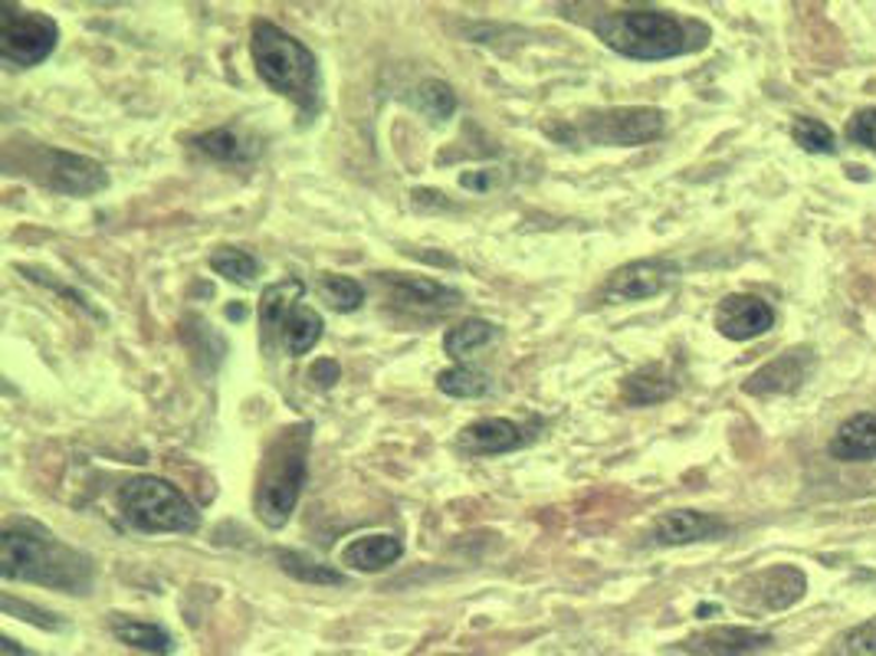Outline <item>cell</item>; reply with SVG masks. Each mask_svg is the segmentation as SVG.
<instances>
[{"mask_svg": "<svg viewBox=\"0 0 876 656\" xmlns=\"http://www.w3.org/2000/svg\"><path fill=\"white\" fill-rule=\"evenodd\" d=\"M210 269L230 282H240V285H249L259 272V259L240 246H217L210 253Z\"/></svg>", "mask_w": 876, "mask_h": 656, "instance_id": "obj_28", "label": "cell"}, {"mask_svg": "<svg viewBox=\"0 0 876 656\" xmlns=\"http://www.w3.org/2000/svg\"><path fill=\"white\" fill-rule=\"evenodd\" d=\"M108 630L118 643L131 646V649H141V653H151V656H171L174 653V636L151 623V620H138V617H125V613H112L108 617Z\"/></svg>", "mask_w": 876, "mask_h": 656, "instance_id": "obj_22", "label": "cell"}, {"mask_svg": "<svg viewBox=\"0 0 876 656\" xmlns=\"http://www.w3.org/2000/svg\"><path fill=\"white\" fill-rule=\"evenodd\" d=\"M833 656H876V617L856 623L853 630H846L837 640Z\"/></svg>", "mask_w": 876, "mask_h": 656, "instance_id": "obj_33", "label": "cell"}, {"mask_svg": "<svg viewBox=\"0 0 876 656\" xmlns=\"http://www.w3.org/2000/svg\"><path fill=\"white\" fill-rule=\"evenodd\" d=\"M0 607H3V613L7 617H16V620H26V623H33V626H39V630H66L69 623L59 617V613H52V610H43V607H36V604H26V600H16L13 594H3L0 597Z\"/></svg>", "mask_w": 876, "mask_h": 656, "instance_id": "obj_31", "label": "cell"}, {"mask_svg": "<svg viewBox=\"0 0 876 656\" xmlns=\"http://www.w3.org/2000/svg\"><path fill=\"white\" fill-rule=\"evenodd\" d=\"M381 289H384V298L394 308L423 312V315L449 312V308H456L463 302L459 289H453L446 282H436V279H427V276H410V272H384L381 276Z\"/></svg>", "mask_w": 876, "mask_h": 656, "instance_id": "obj_12", "label": "cell"}, {"mask_svg": "<svg viewBox=\"0 0 876 656\" xmlns=\"http://www.w3.org/2000/svg\"><path fill=\"white\" fill-rule=\"evenodd\" d=\"M190 144L197 154L220 161V164H249L262 154L259 134H253L249 128H240V125H220V128L200 131L190 138Z\"/></svg>", "mask_w": 876, "mask_h": 656, "instance_id": "obj_17", "label": "cell"}, {"mask_svg": "<svg viewBox=\"0 0 876 656\" xmlns=\"http://www.w3.org/2000/svg\"><path fill=\"white\" fill-rule=\"evenodd\" d=\"M308 449H312L308 423L285 426L266 446L253 489V512L266 528H282L292 518L308 479Z\"/></svg>", "mask_w": 876, "mask_h": 656, "instance_id": "obj_4", "label": "cell"}, {"mask_svg": "<svg viewBox=\"0 0 876 656\" xmlns=\"http://www.w3.org/2000/svg\"><path fill=\"white\" fill-rule=\"evenodd\" d=\"M807 590V577L801 567L794 564H771V567H761L748 577H741L735 587H732V600L741 607V610H751V613H771V610H784L791 604H797Z\"/></svg>", "mask_w": 876, "mask_h": 656, "instance_id": "obj_9", "label": "cell"}, {"mask_svg": "<svg viewBox=\"0 0 876 656\" xmlns=\"http://www.w3.org/2000/svg\"><path fill=\"white\" fill-rule=\"evenodd\" d=\"M499 338V325H492L489 318H463L459 325L446 328L443 335V351L456 361L469 358L472 351L492 344Z\"/></svg>", "mask_w": 876, "mask_h": 656, "instance_id": "obj_25", "label": "cell"}, {"mask_svg": "<svg viewBox=\"0 0 876 656\" xmlns=\"http://www.w3.org/2000/svg\"><path fill=\"white\" fill-rule=\"evenodd\" d=\"M404 554V541L394 531H374V535H358L351 538L341 551L338 561L351 571H364V574H377L384 567H390L394 561H400Z\"/></svg>", "mask_w": 876, "mask_h": 656, "instance_id": "obj_18", "label": "cell"}, {"mask_svg": "<svg viewBox=\"0 0 876 656\" xmlns=\"http://www.w3.org/2000/svg\"><path fill=\"white\" fill-rule=\"evenodd\" d=\"M712 325L728 341H751L774 325V308L751 292H732L715 305Z\"/></svg>", "mask_w": 876, "mask_h": 656, "instance_id": "obj_13", "label": "cell"}, {"mask_svg": "<svg viewBox=\"0 0 876 656\" xmlns=\"http://www.w3.org/2000/svg\"><path fill=\"white\" fill-rule=\"evenodd\" d=\"M0 656H36V653H30V649H20L13 636H3V640H0Z\"/></svg>", "mask_w": 876, "mask_h": 656, "instance_id": "obj_37", "label": "cell"}, {"mask_svg": "<svg viewBox=\"0 0 876 656\" xmlns=\"http://www.w3.org/2000/svg\"><path fill=\"white\" fill-rule=\"evenodd\" d=\"M679 279V262L676 259H633L617 266L597 289V302L604 305H617V302H640L650 295H659L663 289H669Z\"/></svg>", "mask_w": 876, "mask_h": 656, "instance_id": "obj_10", "label": "cell"}, {"mask_svg": "<svg viewBox=\"0 0 876 656\" xmlns=\"http://www.w3.org/2000/svg\"><path fill=\"white\" fill-rule=\"evenodd\" d=\"M59 43V23L49 13L26 10L16 3L0 7V59L7 66H39Z\"/></svg>", "mask_w": 876, "mask_h": 656, "instance_id": "obj_8", "label": "cell"}, {"mask_svg": "<svg viewBox=\"0 0 876 656\" xmlns=\"http://www.w3.org/2000/svg\"><path fill=\"white\" fill-rule=\"evenodd\" d=\"M696 613H699V617H705V613H719V607H715V604H702Z\"/></svg>", "mask_w": 876, "mask_h": 656, "instance_id": "obj_38", "label": "cell"}, {"mask_svg": "<svg viewBox=\"0 0 876 656\" xmlns=\"http://www.w3.org/2000/svg\"><path fill=\"white\" fill-rule=\"evenodd\" d=\"M666 112L653 105H614V108H591L574 121L548 125L545 131L561 144H610V148H636L650 144L663 134Z\"/></svg>", "mask_w": 876, "mask_h": 656, "instance_id": "obj_6", "label": "cell"}, {"mask_svg": "<svg viewBox=\"0 0 876 656\" xmlns=\"http://www.w3.org/2000/svg\"><path fill=\"white\" fill-rule=\"evenodd\" d=\"M302 292H305V282L299 276L279 279V282L262 289V298H259V341L266 348L279 338V328H282L285 315L299 305Z\"/></svg>", "mask_w": 876, "mask_h": 656, "instance_id": "obj_19", "label": "cell"}, {"mask_svg": "<svg viewBox=\"0 0 876 656\" xmlns=\"http://www.w3.org/2000/svg\"><path fill=\"white\" fill-rule=\"evenodd\" d=\"M791 138H794V144H801L810 154H833L837 151V138H833L830 125H824L820 118H807V115L794 118Z\"/></svg>", "mask_w": 876, "mask_h": 656, "instance_id": "obj_30", "label": "cell"}, {"mask_svg": "<svg viewBox=\"0 0 876 656\" xmlns=\"http://www.w3.org/2000/svg\"><path fill=\"white\" fill-rule=\"evenodd\" d=\"M272 558H276L282 574H289V577H295L302 584H315V587H344L348 584L344 571H338V567H331V564L318 561V558H308L302 551L276 548Z\"/></svg>", "mask_w": 876, "mask_h": 656, "instance_id": "obj_23", "label": "cell"}, {"mask_svg": "<svg viewBox=\"0 0 876 656\" xmlns=\"http://www.w3.org/2000/svg\"><path fill=\"white\" fill-rule=\"evenodd\" d=\"M30 282H36V285H43V289H49V292H56V295H62L69 305H75V308H82L85 315H92V318H102V312L82 295V292H75V289H69V285H62L59 279H49V272L46 269H39V266H16Z\"/></svg>", "mask_w": 876, "mask_h": 656, "instance_id": "obj_32", "label": "cell"}, {"mask_svg": "<svg viewBox=\"0 0 876 656\" xmlns=\"http://www.w3.org/2000/svg\"><path fill=\"white\" fill-rule=\"evenodd\" d=\"M249 56H253L256 75L276 95L292 98L305 115L318 112V92H322L318 59L302 39H295L292 33H285L282 26L269 20H253Z\"/></svg>", "mask_w": 876, "mask_h": 656, "instance_id": "obj_3", "label": "cell"}, {"mask_svg": "<svg viewBox=\"0 0 876 656\" xmlns=\"http://www.w3.org/2000/svg\"><path fill=\"white\" fill-rule=\"evenodd\" d=\"M115 508L125 525L144 535H194L200 528V512L194 502L167 479L131 476L115 489Z\"/></svg>", "mask_w": 876, "mask_h": 656, "instance_id": "obj_5", "label": "cell"}, {"mask_svg": "<svg viewBox=\"0 0 876 656\" xmlns=\"http://www.w3.org/2000/svg\"><path fill=\"white\" fill-rule=\"evenodd\" d=\"M495 180H499V171H495V167H482V171H472V174H459V187L476 190V194H486Z\"/></svg>", "mask_w": 876, "mask_h": 656, "instance_id": "obj_36", "label": "cell"}, {"mask_svg": "<svg viewBox=\"0 0 876 656\" xmlns=\"http://www.w3.org/2000/svg\"><path fill=\"white\" fill-rule=\"evenodd\" d=\"M322 298L335 308V312H358L361 302H364V285L351 276H335V272H325L322 282Z\"/></svg>", "mask_w": 876, "mask_h": 656, "instance_id": "obj_29", "label": "cell"}, {"mask_svg": "<svg viewBox=\"0 0 876 656\" xmlns=\"http://www.w3.org/2000/svg\"><path fill=\"white\" fill-rule=\"evenodd\" d=\"M830 456L846 459V462L876 459V410L846 417L830 440Z\"/></svg>", "mask_w": 876, "mask_h": 656, "instance_id": "obj_20", "label": "cell"}, {"mask_svg": "<svg viewBox=\"0 0 876 656\" xmlns=\"http://www.w3.org/2000/svg\"><path fill=\"white\" fill-rule=\"evenodd\" d=\"M525 443H532V430L518 420L509 417H482L466 423L456 433V449L463 456H499V453H515Z\"/></svg>", "mask_w": 876, "mask_h": 656, "instance_id": "obj_14", "label": "cell"}, {"mask_svg": "<svg viewBox=\"0 0 876 656\" xmlns=\"http://www.w3.org/2000/svg\"><path fill=\"white\" fill-rule=\"evenodd\" d=\"M591 33L614 52L640 62L673 59L699 52L709 43V26L692 16L656 7H620L600 10L587 20Z\"/></svg>", "mask_w": 876, "mask_h": 656, "instance_id": "obj_2", "label": "cell"}, {"mask_svg": "<svg viewBox=\"0 0 876 656\" xmlns=\"http://www.w3.org/2000/svg\"><path fill=\"white\" fill-rule=\"evenodd\" d=\"M774 643L771 633L755 626H709L673 643L663 656H755Z\"/></svg>", "mask_w": 876, "mask_h": 656, "instance_id": "obj_11", "label": "cell"}, {"mask_svg": "<svg viewBox=\"0 0 876 656\" xmlns=\"http://www.w3.org/2000/svg\"><path fill=\"white\" fill-rule=\"evenodd\" d=\"M846 138L876 151V108H860L850 121H846Z\"/></svg>", "mask_w": 876, "mask_h": 656, "instance_id": "obj_34", "label": "cell"}, {"mask_svg": "<svg viewBox=\"0 0 876 656\" xmlns=\"http://www.w3.org/2000/svg\"><path fill=\"white\" fill-rule=\"evenodd\" d=\"M676 394V377L663 364H643L620 380V400L630 407L663 403Z\"/></svg>", "mask_w": 876, "mask_h": 656, "instance_id": "obj_21", "label": "cell"}, {"mask_svg": "<svg viewBox=\"0 0 876 656\" xmlns=\"http://www.w3.org/2000/svg\"><path fill=\"white\" fill-rule=\"evenodd\" d=\"M308 377H312V384H315V387L328 390V387H331V384L341 377V367H338V361H331V358H322V361H315V364H312Z\"/></svg>", "mask_w": 876, "mask_h": 656, "instance_id": "obj_35", "label": "cell"}, {"mask_svg": "<svg viewBox=\"0 0 876 656\" xmlns=\"http://www.w3.org/2000/svg\"><path fill=\"white\" fill-rule=\"evenodd\" d=\"M30 177H36L43 187L66 194V197H92L108 187V171L102 161L66 151V148H49V144H33L26 154Z\"/></svg>", "mask_w": 876, "mask_h": 656, "instance_id": "obj_7", "label": "cell"}, {"mask_svg": "<svg viewBox=\"0 0 876 656\" xmlns=\"http://www.w3.org/2000/svg\"><path fill=\"white\" fill-rule=\"evenodd\" d=\"M810 371V351L797 348V351H784L774 361L761 364L755 374L745 377L741 390L751 397H778V394H791L801 387V380Z\"/></svg>", "mask_w": 876, "mask_h": 656, "instance_id": "obj_16", "label": "cell"}, {"mask_svg": "<svg viewBox=\"0 0 876 656\" xmlns=\"http://www.w3.org/2000/svg\"><path fill=\"white\" fill-rule=\"evenodd\" d=\"M722 535H728V522L725 518H715V515H705V512H696V508H673V512H663V515L653 518V525L646 531V541L676 548V544L709 541V538H722Z\"/></svg>", "mask_w": 876, "mask_h": 656, "instance_id": "obj_15", "label": "cell"}, {"mask_svg": "<svg viewBox=\"0 0 876 656\" xmlns=\"http://www.w3.org/2000/svg\"><path fill=\"white\" fill-rule=\"evenodd\" d=\"M410 105H413L423 118H430L433 125H443V121H449L453 112H456V92H453V85L443 82V79H423V82L410 92Z\"/></svg>", "mask_w": 876, "mask_h": 656, "instance_id": "obj_26", "label": "cell"}, {"mask_svg": "<svg viewBox=\"0 0 876 656\" xmlns=\"http://www.w3.org/2000/svg\"><path fill=\"white\" fill-rule=\"evenodd\" d=\"M322 331H325L322 315H318L315 308H308V305L299 302V305L285 315L282 328H279V341H282V348H285L292 358H302V354H308V351L318 344Z\"/></svg>", "mask_w": 876, "mask_h": 656, "instance_id": "obj_24", "label": "cell"}, {"mask_svg": "<svg viewBox=\"0 0 876 656\" xmlns=\"http://www.w3.org/2000/svg\"><path fill=\"white\" fill-rule=\"evenodd\" d=\"M0 574L3 581L85 597L95 584V561L33 518H7L0 528Z\"/></svg>", "mask_w": 876, "mask_h": 656, "instance_id": "obj_1", "label": "cell"}, {"mask_svg": "<svg viewBox=\"0 0 876 656\" xmlns=\"http://www.w3.org/2000/svg\"><path fill=\"white\" fill-rule=\"evenodd\" d=\"M436 390L446 397H459V400H472V397H486L492 390V380L486 371L469 367V364H456L449 371L436 374Z\"/></svg>", "mask_w": 876, "mask_h": 656, "instance_id": "obj_27", "label": "cell"}]
</instances>
